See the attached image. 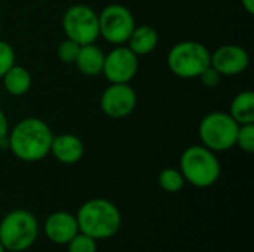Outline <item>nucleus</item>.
I'll list each match as a JSON object with an SVG mask.
<instances>
[{
	"label": "nucleus",
	"instance_id": "1",
	"mask_svg": "<svg viewBox=\"0 0 254 252\" xmlns=\"http://www.w3.org/2000/svg\"><path fill=\"white\" fill-rule=\"evenodd\" d=\"M54 132L39 117L21 119L7 135V147L22 162H39L49 156Z\"/></svg>",
	"mask_w": 254,
	"mask_h": 252
},
{
	"label": "nucleus",
	"instance_id": "2",
	"mask_svg": "<svg viewBox=\"0 0 254 252\" xmlns=\"http://www.w3.org/2000/svg\"><path fill=\"white\" fill-rule=\"evenodd\" d=\"M79 232L94 238L95 241H106L113 238L122 224L119 208L109 199L95 198L86 201L76 215Z\"/></svg>",
	"mask_w": 254,
	"mask_h": 252
},
{
	"label": "nucleus",
	"instance_id": "3",
	"mask_svg": "<svg viewBox=\"0 0 254 252\" xmlns=\"http://www.w3.org/2000/svg\"><path fill=\"white\" fill-rule=\"evenodd\" d=\"M180 172L186 183L198 189H208L219 181L222 165L210 149L202 144L190 146L180 156Z\"/></svg>",
	"mask_w": 254,
	"mask_h": 252
},
{
	"label": "nucleus",
	"instance_id": "4",
	"mask_svg": "<svg viewBox=\"0 0 254 252\" xmlns=\"http://www.w3.org/2000/svg\"><path fill=\"white\" fill-rule=\"evenodd\" d=\"M39 223L25 209H13L0 221V244L6 251H27L37 239Z\"/></svg>",
	"mask_w": 254,
	"mask_h": 252
},
{
	"label": "nucleus",
	"instance_id": "5",
	"mask_svg": "<svg viewBox=\"0 0 254 252\" xmlns=\"http://www.w3.org/2000/svg\"><path fill=\"white\" fill-rule=\"evenodd\" d=\"M210 56L211 52L205 45L195 40H183L170 49L167 64L171 73L180 79H198L210 65Z\"/></svg>",
	"mask_w": 254,
	"mask_h": 252
},
{
	"label": "nucleus",
	"instance_id": "6",
	"mask_svg": "<svg viewBox=\"0 0 254 252\" xmlns=\"http://www.w3.org/2000/svg\"><path fill=\"white\" fill-rule=\"evenodd\" d=\"M240 125L229 113L211 111L205 114L198 128L199 140L211 151H228L235 147Z\"/></svg>",
	"mask_w": 254,
	"mask_h": 252
},
{
	"label": "nucleus",
	"instance_id": "7",
	"mask_svg": "<svg viewBox=\"0 0 254 252\" xmlns=\"http://www.w3.org/2000/svg\"><path fill=\"white\" fill-rule=\"evenodd\" d=\"M63 30L67 39L80 46L95 43L100 37L98 13L88 4H73L63 15Z\"/></svg>",
	"mask_w": 254,
	"mask_h": 252
},
{
	"label": "nucleus",
	"instance_id": "8",
	"mask_svg": "<svg viewBox=\"0 0 254 252\" xmlns=\"http://www.w3.org/2000/svg\"><path fill=\"white\" fill-rule=\"evenodd\" d=\"M98 24L100 36L115 46L127 43L137 25L132 12L119 3L107 4L98 13Z\"/></svg>",
	"mask_w": 254,
	"mask_h": 252
},
{
	"label": "nucleus",
	"instance_id": "9",
	"mask_svg": "<svg viewBox=\"0 0 254 252\" xmlns=\"http://www.w3.org/2000/svg\"><path fill=\"white\" fill-rule=\"evenodd\" d=\"M100 107L110 119L128 117L137 107V92L129 83H110L101 94Z\"/></svg>",
	"mask_w": 254,
	"mask_h": 252
},
{
	"label": "nucleus",
	"instance_id": "10",
	"mask_svg": "<svg viewBox=\"0 0 254 252\" xmlns=\"http://www.w3.org/2000/svg\"><path fill=\"white\" fill-rule=\"evenodd\" d=\"M138 71V56L128 46L112 49L103 65V74L110 83H129Z\"/></svg>",
	"mask_w": 254,
	"mask_h": 252
},
{
	"label": "nucleus",
	"instance_id": "11",
	"mask_svg": "<svg viewBox=\"0 0 254 252\" xmlns=\"http://www.w3.org/2000/svg\"><path fill=\"white\" fill-rule=\"evenodd\" d=\"M210 65L223 77L238 76L250 65V55L246 48L240 45H223L211 52Z\"/></svg>",
	"mask_w": 254,
	"mask_h": 252
},
{
	"label": "nucleus",
	"instance_id": "12",
	"mask_svg": "<svg viewBox=\"0 0 254 252\" xmlns=\"http://www.w3.org/2000/svg\"><path fill=\"white\" fill-rule=\"evenodd\" d=\"M43 232L51 242L57 245H67L79 233L76 215L67 211L52 212L45 220Z\"/></svg>",
	"mask_w": 254,
	"mask_h": 252
},
{
	"label": "nucleus",
	"instance_id": "13",
	"mask_svg": "<svg viewBox=\"0 0 254 252\" xmlns=\"http://www.w3.org/2000/svg\"><path fill=\"white\" fill-rule=\"evenodd\" d=\"M60 163L74 165L85 154V146L79 137L74 134H61L54 135L51 144V153Z\"/></svg>",
	"mask_w": 254,
	"mask_h": 252
},
{
	"label": "nucleus",
	"instance_id": "14",
	"mask_svg": "<svg viewBox=\"0 0 254 252\" xmlns=\"http://www.w3.org/2000/svg\"><path fill=\"white\" fill-rule=\"evenodd\" d=\"M104 58H106V53L95 43H89V45L80 46L74 64L83 76L95 77L103 73Z\"/></svg>",
	"mask_w": 254,
	"mask_h": 252
},
{
	"label": "nucleus",
	"instance_id": "15",
	"mask_svg": "<svg viewBox=\"0 0 254 252\" xmlns=\"http://www.w3.org/2000/svg\"><path fill=\"white\" fill-rule=\"evenodd\" d=\"M127 43L137 56L149 55L159 43V33L152 25H135Z\"/></svg>",
	"mask_w": 254,
	"mask_h": 252
},
{
	"label": "nucleus",
	"instance_id": "16",
	"mask_svg": "<svg viewBox=\"0 0 254 252\" xmlns=\"http://www.w3.org/2000/svg\"><path fill=\"white\" fill-rule=\"evenodd\" d=\"M3 80V86L6 89L7 94L13 95V97H22L25 95L31 85H33V79H31V73L18 64H13L1 77Z\"/></svg>",
	"mask_w": 254,
	"mask_h": 252
},
{
	"label": "nucleus",
	"instance_id": "17",
	"mask_svg": "<svg viewBox=\"0 0 254 252\" xmlns=\"http://www.w3.org/2000/svg\"><path fill=\"white\" fill-rule=\"evenodd\" d=\"M229 114L238 125L254 123V92L243 91L237 94L231 102Z\"/></svg>",
	"mask_w": 254,
	"mask_h": 252
},
{
	"label": "nucleus",
	"instance_id": "18",
	"mask_svg": "<svg viewBox=\"0 0 254 252\" xmlns=\"http://www.w3.org/2000/svg\"><path fill=\"white\" fill-rule=\"evenodd\" d=\"M158 184L162 190L168 193H179L183 190L186 181L180 172V169L176 168H164L158 175Z\"/></svg>",
	"mask_w": 254,
	"mask_h": 252
},
{
	"label": "nucleus",
	"instance_id": "19",
	"mask_svg": "<svg viewBox=\"0 0 254 252\" xmlns=\"http://www.w3.org/2000/svg\"><path fill=\"white\" fill-rule=\"evenodd\" d=\"M67 250H68V252H97L98 251V245H97V241L94 238L79 232L67 244Z\"/></svg>",
	"mask_w": 254,
	"mask_h": 252
},
{
	"label": "nucleus",
	"instance_id": "20",
	"mask_svg": "<svg viewBox=\"0 0 254 252\" xmlns=\"http://www.w3.org/2000/svg\"><path fill=\"white\" fill-rule=\"evenodd\" d=\"M237 147H240L244 153L252 154L254 151V123L250 125H240L237 134Z\"/></svg>",
	"mask_w": 254,
	"mask_h": 252
},
{
	"label": "nucleus",
	"instance_id": "21",
	"mask_svg": "<svg viewBox=\"0 0 254 252\" xmlns=\"http://www.w3.org/2000/svg\"><path fill=\"white\" fill-rule=\"evenodd\" d=\"M79 49H80V45H77L76 42L70 39H65L58 45V49H57L58 59L64 64H74Z\"/></svg>",
	"mask_w": 254,
	"mask_h": 252
},
{
	"label": "nucleus",
	"instance_id": "22",
	"mask_svg": "<svg viewBox=\"0 0 254 252\" xmlns=\"http://www.w3.org/2000/svg\"><path fill=\"white\" fill-rule=\"evenodd\" d=\"M15 59H16V55H15L13 48L7 42L0 40V79L15 64Z\"/></svg>",
	"mask_w": 254,
	"mask_h": 252
},
{
	"label": "nucleus",
	"instance_id": "23",
	"mask_svg": "<svg viewBox=\"0 0 254 252\" xmlns=\"http://www.w3.org/2000/svg\"><path fill=\"white\" fill-rule=\"evenodd\" d=\"M199 80H201V83L205 86V88H216L219 83H220V80H222V76L211 67V65H208L201 74H199V77H198Z\"/></svg>",
	"mask_w": 254,
	"mask_h": 252
},
{
	"label": "nucleus",
	"instance_id": "24",
	"mask_svg": "<svg viewBox=\"0 0 254 252\" xmlns=\"http://www.w3.org/2000/svg\"><path fill=\"white\" fill-rule=\"evenodd\" d=\"M7 135H9V120L4 111L0 108V147H7Z\"/></svg>",
	"mask_w": 254,
	"mask_h": 252
},
{
	"label": "nucleus",
	"instance_id": "25",
	"mask_svg": "<svg viewBox=\"0 0 254 252\" xmlns=\"http://www.w3.org/2000/svg\"><path fill=\"white\" fill-rule=\"evenodd\" d=\"M241 4H243L244 10H246L249 15H253L254 13V0H241Z\"/></svg>",
	"mask_w": 254,
	"mask_h": 252
},
{
	"label": "nucleus",
	"instance_id": "26",
	"mask_svg": "<svg viewBox=\"0 0 254 252\" xmlns=\"http://www.w3.org/2000/svg\"><path fill=\"white\" fill-rule=\"evenodd\" d=\"M0 252H6V250L3 248V245H1V244H0Z\"/></svg>",
	"mask_w": 254,
	"mask_h": 252
}]
</instances>
